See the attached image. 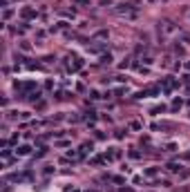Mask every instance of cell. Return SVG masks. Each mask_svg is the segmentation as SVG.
<instances>
[{
  "label": "cell",
  "mask_w": 190,
  "mask_h": 192,
  "mask_svg": "<svg viewBox=\"0 0 190 192\" xmlns=\"http://www.w3.org/2000/svg\"><path fill=\"white\" fill-rule=\"evenodd\" d=\"M29 152H31V148H29V145H20V148L16 150V154H18V156H27Z\"/></svg>",
  "instance_id": "cell-1"
},
{
  "label": "cell",
  "mask_w": 190,
  "mask_h": 192,
  "mask_svg": "<svg viewBox=\"0 0 190 192\" xmlns=\"http://www.w3.org/2000/svg\"><path fill=\"white\" fill-rule=\"evenodd\" d=\"M22 16H25V18H34V16H36V13H34V11H31V9H25V11H22Z\"/></svg>",
  "instance_id": "cell-2"
},
{
  "label": "cell",
  "mask_w": 190,
  "mask_h": 192,
  "mask_svg": "<svg viewBox=\"0 0 190 192\" xmlns=\"http://www.w3.org/2000/svg\"><path fill=\"white\" fill-rule=\"evenodd\" d=\"M76 2H78V4H87L89 0H76Z\"/></svg>",
  "instance_id": "cell-3"
},
{
  "label": "cell",
  "mask_w": 190,
  "mask_h": 192,
  "mask_svg": "<svg viewBox=\"0 0 190 192\" xmlns=\"http://www.w3.org/2000/svg\"><path fill=\"white\" fill-rule=\"evenodd\" d=\"M121 192H132V190H121Z\"/></svg>",
  "instance_id": "cell-4"
}]
</instances>
